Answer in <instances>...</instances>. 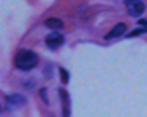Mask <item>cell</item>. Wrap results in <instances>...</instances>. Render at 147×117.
<instances>
[{"label":"cell","instance_id":"cell-1","mask_svg":"<svg viewBox=\"0 0 147 117\" xmlns=\"http://www.w3.org/2000/svg\"><path fill=\"white\" fill-rule=\"evenodd\" d=\"M38 61H40V57L34 51H30V49H19L13 55V66L17 70H23V72H28V70L36 68Z\"/></svg>","mask_w":147,"mask_h":117},{"label":"cell","instance_id":"cell-3","mask_svg":"<svg viewBox=\"0 0 147 117\" xmlns=\"http://www.w3.org/2000/svg\"><path fill=\"white\" fill-rule=\"evenodd\" d=\"M62 43H64V36L59 34V32H49V34L45 36V45H47L49 49H57V47H61Z\"/></svg>","mask_w":147,"mask_h":117},{"label":"cell","instance_id":"cell-2","mask_svg":"<svg viewBox=\"0 0 147 117\" xmlns=\"http://www.w3.org/2000/svg\"><path fill=\"white\" fill-rule=\"evenodd\" d=\"M125 6L132 17H140L145 11V4H143L142 0H125Z\"/></svg>","mask_w":147,"mask_h":117},{"label":"cell","instance_id":"cell-7","mask_svg":"<svg viewBox=\"0 0 147 117\" xmlns=\"http://www.w3.org/2000/svg\"><path fill=\"white\" fill-rule=\"evenodd\" d=\"M43 25L47 26V28H53V30H59V28H62L64 26V21L59 17H47L45 21H43Z\"/></svg>","mask_w":147,"mask_h":117},{"label":"cell","instance_id":"cell-10","mask_svg":"<svg viewBox=\"0 0 147 117\" xmlns=\"http://www.w3.org/2000/svg\"><path fill=\"white\" fill-rule=\"evenodd\" d=\"M142 32H143V30H142V28H138V30H134V32H130V34H128V36H138V34H142Z\"/></svg>","mask_w":147,"mask_h":117},{"label":"cell","instance_id":"cell-11","mask_svg":"<svg viewBox=\"0 0 147 117\" xmlns=\"http://www.w3.org/2000/svg\"><path fill=\"white\" fill-rule=\"evenodd\" d=\"M0 113H2V106H0Z\"/></svg>","mask_w":147,"mask_h":117},{"label":"cell","instance_id":"cell-4","mask_svg":"<svg viewBox=\"0 0 147 117\" xmlns=\"http://www.w3.org/2000/svg\"><path fill=\"white\" fill-rule=\"evenodd\" d=\"M6 104H8L9 110H13V108H19V106H25L26 98L23 95H8L6 96Z\"/></svg>","mask_w":147,"mask_h":117},{"label":"cell","instance_id":"cell-8","mask_svg":"<svg viewBox=\"0 0 147 117\" xmlns=\"http://www.w3.org/2000/svg\"><path fill=\"white\" fill-rule=\"evenodd\" d=\"M59 76H61V81L62 83H68L70 81V74L66 68H59Z\"/></svg>","mask_w":147,"mask_h":117},{"label":"cell","instance_id":"cell-5","mask_svg":"<svg viewBox=\"0 0 147 117\" xmlns=\"http://www.w3.org/2000/svg\"><path fill=\"white\" fill-rule=\"evenodd\" d=\"M125 32H126V25H125V23H117L111 30L106 34V38H108V40H113V38H117V36H123Z\"/></svg>","mask_w":147,"mask_h":117},{"label":"cell","instance_id":"cell-9","mask_svg":"<svg viewBox=\"0 0 147 117\" xmlns=\"http://www.w3.org/2000/svg\"><path fill=\"white\" fill-rule=\"evenodd\" d=\"M40 96H42L43 102H47V91H45V89H40Z\"/></svg>","mask_w":147,"mask_h":117},{"label":"cell","instance_id":"cell-6","mask_svg":"<svg viewBox=\"0 0 147 117\" xmlns=\"http://www.w3.org/2000/svg\"><path fill=\"white\" fill-rule=\"evenodd\" d=\"M59 95H61V100H62V117H70V96H68V93L64 89H61Z\"/></svg>","mask_w":147,"mask_h":117}]
</instances>
